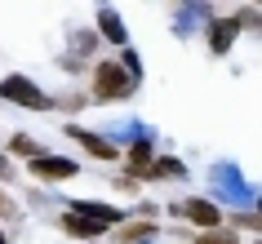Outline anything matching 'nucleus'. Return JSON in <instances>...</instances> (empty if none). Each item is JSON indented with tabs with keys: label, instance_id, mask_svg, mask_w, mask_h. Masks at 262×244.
I'll list each match as a JSON object with an SVG mask.
<instances>
[{
	"label": "nucleus",
	"instance_id": "1",
	"mask_svg": "<svg viewBox=\"0 0 262 244\" xmlns=\"http://www.w3.org/2000/svg\"><path fill=\"white\" fill-rule=\"evenodd\" d=\"M94 94L98 98H124L129 94V71L120 62H98L94 71Z\"/></svg>",
	"mask_w": 262,
	"mask_h": 244
},
{
	"label": "nucleus",
	"instance_id": "2",
	"mask_svg": "<svg viewBox=\"0 0 262 244\" xmlns=\"http://www.w3.org/2000/svg\"><path fill=\"white\" fill-rule=\"evenodd\" d=\"M0 94L9 98V102H23V107H36V111H49L54 102L36 89L31 80H23V76H9V80H0Z\"/></svg>",
	"mask_w": 262,
	"mask_h": 244
},
{
	"label": "nucleus",
	"instance_id": "3",
	"mask_svg": "<svg viewBox=\"0 0 262 244\" xmlns=\"http://www.w3.org/2000/svg\"><path fill=\"white\" fill-rule=\"evenodd\" d=\"M27 169H31L36 178H45V182H54V178H71V173H76V164L62 160V156H36Z\"/></svg>",
	"mask_w": 262,
	"mask_h": 244
},
{
	"label": "nucleus",
	"instance_id": "4",
	"mask_svg": "<svg viewBox=\"0 0 262 244\" xmlns=\"http://www.w3.org/2000/svg\"><path fill=\"white\" fill-rule=\"evenodd\" d=\"M71 213L89 217V222H98V227H111V222H120V213H116V209H102V204H89V200H76V204H71Z\"/></svg>",
	"mask_w": 262,
	"mask_h": 244
},
{
	"label": "nucleus",
	"instance_id": "5",
	"mask_svg": "<svg viewBox=\"0 0 262 244\" xmlns=\"http://www.w3.org/2000/svg\"><path fill=\"white\" fill-rule=\"evenodd\" d=\"M235 27H240L235 18H222V23H213V31H209V49H213V54H227V49H231Z\"/></svg>",
	"mask_w": 262,
	"mask_h": 244
},
{
	"label": "nucleus",
	"instance_id": "6",
	"mask_svg": "<svg viewBox=\"0 0 262 244\" xmlns=\"http://www.w3.org/2000/svg\"><path fill=\"white\" fill-rule=\"evenodd\" d=\"M71 138H80L84 147L94 151V156H102V160H116V147H111V142H102V138H94L89 129H71Z\"/></svg>",
	"mask_w": 262,
	"mask_h": 244
},
{
	"label": "nucleus",
	"instance_id": "7",
	"mask_svg": "<svg viewBox=\"0 0 262 244\" xmlns=\"http://www.w3.org/2000/svg\"><path fill=\"white\" fill-rule=\"evenodd\" d=\"M147 235H156V222H124L116 240L120 244H138V240H147Z\"/></svg>",
	"mask_w": 262,
	"mask_h": 244
},
{
	"label": "nucleus",
	"instance_id": "8",
	"mask_svg": "<svg viewBox=\"0 0 262 244\" xmlns=\"http://www.w3.org/2000/svg\"><path fill=\"white\" fill-rule=\"evenodd\" d=\"M187 213H191L200 227H218V209H213L209 200H191V204H187Z\"/></svg>",
	"mask_w": 262,
	"mask_h": 244
},
{
	"label": "nucleus",
	"instance_id": "9",
	"mask_svg": "<svg viewBox=\"0 0 262 244\" xmlns=\"http://www.w3.org/2000/svg\"><path fill=\"white\" fill-rule=\"evenodd\" d=\"M62 227H67L71 235H102V227L89 222V217H80V213H67V217H62Z\"/></svg>",
	"mask_w": 262,
	"mask_h": 244
},
{
	"label": "nucleus",
	"instance_id": "10",
	"mask_svg": "<svg viewBox=\"0 0 262 244\" xmlns=\"http://www.w3.org/2000/svg\"><path fill=\"white\" fill-rule=\"evenodd\" d=\"M102 36L107 40H124V27H120V18L111 14V9H102Z\"/></svg>",
	"mask_w": 262,
	"mask_h": 244
},
{
	"label": "nucleus",
	"instance_id": "11",
	"mask_svg": "<svg viewBox=\"0 0 262 244\" xmlns=\"http://www.w3.org/2000/svg\"><path fill=\"white\" fill-rule=\"evenodd\" d=\"M9 147H14L18 156H36V142H31V138H23V134H18L14 142H9Z\"/></svg>",
	"mask_w": 262,
	"mask_h": 244
},
{
	"label": "nucleus",
	"instance_id": "12",
	"mask_svg": "<svg viewBox=\"0 0 262 244\" xmlns=\"http://www.w3.org/2000/svg\"><path fill=\"white\" fill-rule=\"evenodd\" d=\"M195 244H235V235H222V231H213V235H195Z\"/></svg>",
	"mask_w": 262,
	"mask_h": 244
},
{
	"label": "nucleus",
	"instance_id": "13",
	"mask_svg": "<svg viewBox=\"0 0 262 244\" xmlns=\"http://www.w3.org/2000/svg\"><path fill=\"white\" fill-rule=\"evenodd\" d=\"M151 173H173V178H178V173H182V164H178V160H160Z\"/></svg>",
	"mask_w": 262,
	"mask_h": 244
},
{
	"label": "nucleus",
	"instance_id": "14",
	"mask_svg": "<svg viewBox=\"0 0 262 244\" xmlns=\"http://www.w3.org/2000/svg\"><path fill=\"white\" fill-rule=\"evenodd\" d=\"M9 173H14V164H9L5 156H0V178H9Z\"/></svg>",
	"mask_w": 262,
	"mask_h": 244
},
{
	"label": "nucleus",
	"instance_id": "15",
	"mask_svg": "<svg viewBox=\"0 0 262 244\" xmlns=\"http://www.w3.org/2000/svg\"><path fill=\"white\" fill-rule=\"evenodd\" d=\"M9 213V195H5V191H0V217Z\"/></svg>",
	"mask_w": 262,
	"mask_h": 244
}]
</instances>
